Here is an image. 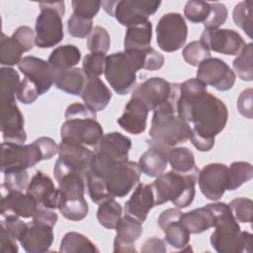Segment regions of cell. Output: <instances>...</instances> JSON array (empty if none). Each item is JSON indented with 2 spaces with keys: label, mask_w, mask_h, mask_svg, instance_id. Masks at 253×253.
I'll return each mask as SVG.
<instances>
[{
  "label": "cell",
  "mask_w": 253,
  "mask_h": 253,
  "mask_svg": "<svg viewBox=\"0 0 253 253\" xmlns=\"http://www.w3.org/2000/svg\"><path fill=\"white\" fill-rule=\"evenodd\" d=\"M176 113L188 124H194L190 139L200 151L213 147L214 136L224 128L228 119L225 104L209 93L207 85L198 78L180 83Z\"/></svg>",
  "instance_id": "1"
},
{
  "label": "cell",
  "mask_w": 253,
  "mask_h": 253,
  "mask_svg": "<svg viewBox=\"0 0 253 253\" xmlns=\"http://www.w3.org/2000/svg\"><path fill=\"white\" fill-rule=\"evenodd\" d=\"M214 214L215 229L211 235V244L218 253H240L252 251V234L241 231L228 205H208Z\"/></svg>",
  "instance_id": "2"
},
{
  "label": "cell",
  "mask_w": 253,
  "mask_h": 253,
  "mask_svg": "<svg viewBox=\"0 0 253 253\" xmlns=\"http://www.w3.org/2000/svg\"><path fill=\"white\" fill-rule=\"evenodd\" d=\"M53 175L60 193L57 209L69 219H78L87 214L89 208L84 198L86 177L68 167L61 159H57Z\"/></svg>",
  "instance_id": "3"
},
{
  "label": "cell",
  "mask_w": 253,
  "mask_h": 253,
  "mask_svg": "<svg viewBox=\"0 0 253 253\" xmlns=\"http://www.w3.org/2000/svg\"><path fill=\"white\" fill-rule=\"evenodd\" d=\"M65 122L60 128L62 142L95 147L103 136V128L97 122L96 112L85 104L73 103L64 114Z\"/></svg>",
  "instance_id": "4"
},
{
  "label": "cell",
  "mask_w": 253,
  "mask_h": 253,
  "mask_svg": "<svg viewBox=\"0 0 253 253\" xmlns=\"http://www.w3.org/2000/svg\"><path fill=\"white\" fill-rule=\"evenodd\" d=\"M190 134L191 127L177 115L174 103L167 102L153 111L149 130L150 139L147 140L171 148L190 139Z\"/></svg>",
  "instance_id": "5"
},
{
  "label": "cell",
  "mask_w": 253,
  "mask_h": 253,
  "mask_svg": "<svg viewBox=\"0 0 253 253\" xmlns=\"http://www.w3.org/2000/svg\"><path fill=\"white\" fill-rule=\"evenodd\" d=\"M198 173L182 174L175 171L162 173L151 184L155 206L171 202L176 208L184 209L190 206L195 198V185Z\"/></svg>",
  "instance_id": "6"
},
{
  "label": "cell",
  "mask_w": 253,
  "mask_h": 253,
  "mask_svg": "<svg viewBox=\"0 0 253 253\" xmlns=\"http://www.w3.org/2000/svg\"><path fill=\"white\" fill-rule=\"evenodd\" d=\"M142 50L121 51L106 56L105 78L119 95H126L134 87L136 72L143 69Z\"/></svg>",
  "instance_id": "7"
},
{
  "label": "cell",
  "mask_w": 253,
  "mask_h": 253,
  "mask_svg": "<svg viewBox=\"0 0 253 253\" xmlns=\"http://www.w3.org/2000/svg\"><path fill=\"white\" fill-rule=\"evenodd\" d=\"M130 147L131 140L121 132L103 134L95 146L89 171L104 179L113 166L128 160Z\"/></svg>",
  "instance_id": "8"
},
{
  "label": "cell",
  "mask_w": 253,
  "mask_h": 253,
  "mask_svg": "<svg viewBox=\"0 0 253 253\" xmlns=\"http://www.w3.org/2000/svg\"><path fill=\"white\" fill-rule=\"evenodd\" d=\"M41 13L36 26L35 43L41 48L53 47L63 39L62 17L65 13L64 1L39 3Z\"/></svg>",
  "instance_id": "9"
},
{
  "label": "cell",
  "mask_w": 253,
  "mask_h": 253,
  "mask_svg": "<svg viewBox=\"0 0 253 253\" xmlns=\"http://www.w3.org/2000/svg\"><path fill=\"white\" fill-rule=\"evenodd\" d=\"M160 4V1L142 0H111L101 2V6L107 14L115 17L121 25L127 28L148 21V17L158 10Z\"/></svg>",
  "instance_id": "10"
},
{
  "label": "cell",
  "mask_w": 253,
  "mask_h": 253,
  "mask_svg": "<svg viewBox=\"0 0 253 253\" xmlns=\"http://www.w3.org/2000/svg\"><path fill=\"white\" fill-rule=\"evenodd\" d=\"M180 83H170L161 77H151L134 88L131 97L140 101L148 111H154L167 102L177 105Z\"/></svg>",
  "instance_id": "11"
},
{
  "label": "cell",
  "mask_w": 253,
  "mask_h": 253,
  "mask_svg": "<svg viewBox=\"0 0 253 253\" xmlns=\"http://www.w3.org/2000/svg\"><path fill=\"white\" fill-rule=\"evenodd\" d=\"M42 160H44V156L36 140L27 145L5 141L1 145L2 173L27 170Z\"/></svg>",
  "instance_id": "12"
},
{
  "label": "cell",
  "mask_w": 253,
  "mask_h": 253,
  "mask_svg": "<svg viewBox=\"0 0 253 253\" xmlns=\"http://www.w3.org/2000/svg\"><path fill=\"white\" fill-rule=\"evenodd\" d=\"M188 35L187 24L179 13L164 14L156 26V42L166 52L180 49L186 42Z\"/></svg>",
  "instance_id": "13"
},
{
  "label": "cell",
  "mask_w": 253,
  "mask_h": 253,
  "mask_svg": "<svg viewBox=\"0 0 253 253\" xmlns=\"http://www.w3.org/2000/svg\"><path fill=\"white\" fill-rule=\"evenodd\" d=\"M140 174L141 170L138 163L127 160L113 166L104 180L113 198H123L138 183Z\"/></svg>",
  "instance_id": "14"
},
{
  "label": "cell",
  "mask_w": 253,
  "mask_h": 253,
  "mask_svg": "<svg viewBox=\"0 0 253 253\" xmlns=\"http://www.w3.org/2000/svg\"><path fill=\"white\" fill-rule=\"evenodd\" d=\"M197 78L218 91H227L235 83L234 71L221 59L210 57L198 66Z\"/></svg>",
  "instance_id": "15"
},
{
  "label": "cell",
  "mask_w": 253,
  "mask_h": 253,
  "mask_svg": "<svg viewBox=\"0 0 253 253\" xmlns=\"http://www.w3.org/2000/svg\"><path fill=\"white\" fill-rule=\"evenodd\" d=\"M228 166L222 163H211L198 174V183L203 195L211 201L219 200L226 188L228 180Z\"/></svg>",
  "instance_id": "16"
},
{
  "label": "cell",
  "mask_w": 253,
  "mask_h": 253,
  "mask_svg": "<svg viewBox=\"0 0 253 253\" xmlns=\"http://www.w3.org/2000/svg\"><path fill=\"white\" fill-rule=\"evenodd\" d=\"M200 41L210 50L227 55H238L246 44L243 38L236 31L229 29L204 30Z\"/></svg>",
  "instance_id": "17"
},
{
  "label": "cell",
  "mask_w": 253,
  "mask_h": 253,
  "mask_svg": "<svg viewBox=\"0 0 253 253\" xmlns=\"http://www.w3.org/2000/svg\"><path fill=\"white\" fill-rule=\"evenodd\" d=\"M18 68L37 86L40 95L47 92L54 84L55 70L48 61L35 56H25L18 64Z\"/></svg>",
  "instance_id": "18"
},
{
  "label": "cell",
  "mask_w": 253,
  "mask_h": 253,
  "mask_svg": "<svg viewBox=\"0 0 253 253\" xmlns=\"http://www.w3.org/2000/svg\"><path fill=\"white\" fill-rule=\"evenodd\" d=\"M1 131L5 142L23 144L27 139L24 117L16 101L1 102Z\"/></svg>",
  "instance_id": "19"
},
{
  "label": "cell",
  "mask_w": 253,
  "mask_h": 253,
  "mask_svg": "<svg viewBox=\"0 0 253 253\" xmlns=\"http://www.w3.org/2000/svg\"><path fill=\"white\" fill-rule=\"evenodd\" d=\"M1 199V215L15 214L20 217H33L36 213L39 204L34 197L28 193L23 194L20 191H8L3 189Z\"/></svg>",
  "instance_id": "20"
},
{
  "label": "cell",
  "mask_w": 253,
  "mask_h": 253,
  "mask_svg": "<svg viewBox=\"0 0 253 253\" xmlns=\"http://www.w3.org/2000/svg\"><path fill=\"white\" fill-rule=\"evenodd\" d=\"M29 195L34 197L39 206L54 210L57 209L59 204L60 193L58 188L55 189L54 184L49 176L38 171L27 187Z\"/></svg>",
  "instance_id": "21"
},
{
  "label": "cell",
  "mask_w": 253,
  "mask_h": 253,
  "mask_svg": "<svg viewBox=\"0 0 253 253\" xmlns=\"http://www.w3.org/2000/svg\"><path fill=\"white\" fill-rule=\"evenodd\" d=\"M114 252H136L134 242L142 232L141 222L136 218L125 214L116 226Z\"/></svg>",
  "instance_id": "22"
},
{
  "label": "cell",
  "mask_w": 253,
  "mask_h": 253,
  "mask_svg": "<svg viewBox=\"0 0 253 253\" xmlns=\"http://www.w3.org/2000/svg\"><path fill=\"white\" fill-rule=\"evenodd\" d=\"M153 207H155V198L151 184L140 183L126 202L125 212L142 223Z\"/></svg>",
  "instance_id": "23"
},
{
  "label": "cell",
  "mask_w": 253,
  "mask_h": 253,
  "mask_svg": "<svg viewBox=\"0 0 253 253\" xmlns=\"http://www.w3.org/2000/svg\"><path fill=\"white\" fill-rule=\"evenodd\" d=\"M19 241L28 253L46 252L53 242L52 227L32 221L28 223V227Z\"/></svg>",
  "instance_id": "24"
},
{
  "label": "cell",
  "mask_w": 253,
  "mask_h": 253,
  "mask_svg": "<svg viewBox=\"0 0 253 253\" xmlns=\"http://www.w3.org/2000/svg\"><path fill=\"white\" fill-rule=\"evenodd\" d=\"M58 158L72 170L84 175L90 170L94 151L84 145L62 142L58 145Z\"/></svg>",
  "instance_id": "25"
},
{
  "label": "cell",
  "mask_w": 253,
  "mask_h": 253,
  "mask_svg": "<svg viewBox=\"0 0 253 253\" xmlns=\"http://www.w3.org/2000/svg\"><path fill=\"white\" fill-rule=\"evenodd\" d=\"M148 112L140 101L131 97L125 107L124 114L118 119V124L126 132L139 134L146 128Z\"/></svg>",
  "instance_id": "26"
},
{
  "label": "cell",
  "mask_w": 253,
  "mask_h": 253,
  "mask_svg": "<svg viewBox=\"0 0 253 253\" xmlns=\"http://www.w3.org/2000/svg\"><path fill=\"white\" fill-rule=\"evenodd\" d=\"M149 148L140 155L138 165L146 176L157 177L162 174L168 163V152L170 148L155 144L146 140Z\"/></svg>",
  "instance_id": "27"
},
{
  "label": "cell",
  "mask_w": 253,
  "mask_h": 253,
  "mask_svg": "<svg viewBox=\"0 0 253 253\" xmlns=\"http://www.w3.org/2000/svg\"><path fill=\"white\" fill-rule=\"evenodd\" d=\"M80 96L86 106L98 112L108 106L112 99V92L99 77H86Z\"/></svg>",
  "instance_id": "28"
},
{
  "label": "cell",
  "mask_w": 253,
  "mask_h": 253,
  "mask_svg": "<svg viewBox=\"0 0 253 253\" xmlns=\"http://www.w3.org/2000/svg\"><path fill=\"white\" fill-rule=\"evenodd\" d=\"M180 221L192 234L202 233L214 226V214L207 205L188 212H183Z\"/></svg>",
  "instance_id": "29"
},
{
  "label": "cell",
  "mask_w": 253,
  "mask_h": 253,
  "mask_svg": "<svg viewBox=\"0 0 253 253\" xmlns=\"http://www.w3.org/2000/svg\"><path fill=\"white\" fill-rule=\"evenodd\" d=\"M86 81V75L82 68L73 67L61 71H55L54 85L59 90L74 96H80Z\"/></svg>",
  "instance_id": "30"
},
{
  "label": "cell",
  "mask_w": 253,
  "mask_h": 253,
  "mask_svg": "<svg viewBox=\"0 0 253 253\" xmlns=\"http://www.w3.org/2000/svg\"><path fill=\"white\" fill-rule=\"evenodd\" d=\"M152 39V25L145 21L126 29L125 36V51L142 50L150 47Z\"/></svg>",
  "instance_id": "31"
},
{
  "label": "cell",
  "mask_w": 253,
  "mask_h": 253,
  "mask_svg": "<svg viewBox=\"0 0 253 253\" xmlns=\"http://www.w3.org/2000/svg\"><path fill=\"white\" fill-rule=\"evenodd\" d=\"M81 59V52L79 48L72 44L60 45L54 48L49 57L48 63L55 71L73 68Z\"/></svg>",
  "instance_id": "32"
},
{
  "label": "cell",
  "mask_w": 253,
  "mask_h": 253,
  "mask_svg": "<svg viewBox=\"0 0 253 253\" xmlns=\"http://www.w3.org/2000/svg\"><path fill=\"white\" fill-rule=\"evenodd\" d=\"M168 161L172 170L182 174L198 173L193 152L187 147H173L169 149Z\"/></svg>",
  "instance_id": "33"
},
{
  "label": "cell",
  "mask_w": 253,
  "mask_h": 253,
  "mask_svg": "<svg viewBox=\"0 0 253 253\" xmlns=\"http://www.w3.org/2000/svg\"><path fill=\"white\" fill-rule=\"evenodd\" d=\"M21 84L19 73L11 67L0 69V101L13 102Z\"/></svg>",
  "instance_id": "34"
},
{
  "label": "cell",
  "mask_w": 253,
  "mask_h": 253,
  "mask_svg": "<svg viewBox=\"0 0 253 253\" xmlns=\"http://www.w3.org/2000/svg\"><path fill=\"white\" fill-rule=\"evenodd\" d=\"M24 52H26V50L16 39L12 36L7 37L2 33L0 45V63L2 65L12 66L19 64Z\"/></svg>",
  "instance_id": "35"
},
{
  "label": "cell",
  "mask_w": 253,
  "mask_h": 253,
  "mask_svg": "<svg viewBox=\"0 0 253 253\" xmlns=\"http://www.w3.org/2000/svg\"><path fill=\"white\" fill-rule=\"evenodd\" d=\"M60 252H75V253H85V252H98V248L95 244L88 239L85 235L78 232H67L60 243Z\"/></svg>",
  "instance_id": "36"
},
{
  "label": "cell",
  "mask_w": 253,
  "mask_h": 253,
  "mask_svg": "<svg viewBox=\"0 0 253 253\" xmlns=\"http://www.w3.org/2000/svg\"><path fill=\"white\" fill-rule=\"evenodd\" d=\"M121 218L122 207L115 199H110L100 204L97 211V219L102 226L108 229H115Z\"/></svg>",
  "instance_id": "37"
},
{
  "label": "cell",
  "mask_w": 253,
  "mask_h": 253,
  "mask_svg": "<svg viewBox=\"0 0 253 253\" xmlns=\"http://www.w3.org/2000/svg\"><path fill=\"white\" fill-rule=\"evenodd\" d=\"M228 180L227 188L228 191H234L244 183L248 182L253 177L252 165L244 161H235L228 167Z\"/></svg>",
  "instance_id": "38"
},
{
  "label": "cell",
  "mask_w": 253,
  "mask_h": 253,
  "mask_svg": "<svg viewBox=\"0 0 253 253\" xmlns=\"http://www.w3.org/2000/svg\"><path fill=\"white\" fill-rule=\"evenodd\" d=\"M165 234V241L174 248L183 249L190 241V232L179 219L169 222L161 228Z\"/></svg>",
  "instance_id": "39"
},
{
  "label": "cell",
  "mask_w": 253,
  "mask_h": 253,
  "mask_svg": "<svg viewBox=\"0 0 253 253\" xmlns=\"http://www.w3.org/2000/svg\"><path fill=\"white\" fill-rule=\"evenodd\" d=\"M86 186L91 200L96 204L100 205L107 200L114 199L109 193L106 181L91 171L86 174Z\"/></svg>",
  "instance_id": "40"
},
{
  "label": "cell",
  "mask_w": 253,
  "mask_h": 253,
  "mask_svg": "<svg viewBox=\"0 0 253 253\" xmlns=\"http://www.w3.org/2000/svg\"><path fill=\"white\" fill-rule=\"evenodd\" d=\"M233 69L237 76L243 81H251L253 79L252 66V43L245 44L242 51L237 55L232 63Z\"/></svg>",
  "instance_id": "41"
},
{
  "label": "cell",
  "mask_w": 253,
  "mask_h": 253,
  "mask_svg": "<svg viewBox=\"0 0 253 253\" xmlns=\"http://www.w3.org/2000/svg\"><path fill=\"white\" fill-rule=\"evenodd\" d=\"M252 7L253 2L251 0L241 1L235 5L232 12L234 23L242 29L249 38H252Z\"/></svg>",
  "instance_id": "42"
},
{
  "label": "cell",
  "mask_w": 253,
  "mask_h": 253,
  "mask_svg": "<svg viewBox=\"0 0 253 253\" xmlns=\"http://www.w3.org/2000/svg\"><path fill=\"white\" fill-rule=\"evenodd\" d=\"M110 36L106 29L96 26L87 37V47L91 53L106 54L110 48Z\"/></svg>",
  "instance_id": "43"
},
{
  "label": "cell",
  "mask_w": 253,
  "mask_h": 253,
  "mask_svg": "<svg viewBox=\"0 0 253 253\" xmlns=\"http://www.w3.org/2000/svg\"><path fill=\"white\" fill-rule=\"evenodd\" d=\"M182 55L190 65L199 66L200 63L211 57V50L203 42L195 41L184 47Z\"/></svg>",
  "instance_id": "44"
},
{
  "label": "cell",
  "mask_w": 253,
  "mask_h": 253,
  "mask_svg": "<svg viewBox=\"0 0 253 253\" xmlns=\"http://www.w3.org/2000/svg\"><path fill=\"white\" fill-rule=\"evenodd\" d=\"M211 11L209 2L200 0L188 1L184 8V15L192 23H204Z\"/></svg>",
  "instance_id": "45"
},
{
  "label": "cell",
  "mask_w": 253,
  "mask_h": 253,
  "mask_svg": "<svg viewBox=\"0 0 253 253\" xmlns=\"http://www.w3.org/2000/svg\"><path fill=\"white\" fill-rule=\"evenodd\" d=\"M234 218L243 223H250L253 217V202L248 198H236L229 203Z\"/></svg>",
  "instance_id": "46"
},
{
  "label": "cell",
  "mask_w": 253,
  "mask_h": 253,
  "mask_svg": "<svg viewBox=\"0 0 253 253\" xmlns=\"http://www.w3.org/2000/svg\"><path fill=\"white\" fill-rule=\"evenodd\" d=\"M106 55L99 53H88L84 56L82 70L86 77H99L104 73Z\"/></svg>",
  "instance_id": "47"
},
{
  "label": "cell",
  "mask_w": 253,
  "mask_h": 253,
  "mask_svg": "<svg viewBox=\"0 0 253 253\" xmlns=\"http://www.w3.org/2000/svg\"><path fill=\"white\" fill-rule=\"evenodd\" d=\"M67 29L70 36L84 39L89 36L93 29V21L79 17L72 13L67 22Z\"/></svg>",
  "instance_id": "48"
},
{
  "label": "cell",
  "mask_w": 253,
  "mask_h": 253,
  "mask_svg": "<svg viewBox=\"0 0 253 253\" xmlns=\"http://www.w3.org/2000/svg\"><path fill=\"white\" fill-rule=\"evenodd\" d=\"M4 174V182L2 188L8 191L22 192L29 185V175L27 170L9 171Z\"/></svg>",
  "instance_id": "49"
},
{
  "label": "cell",
  "mask_w": 253,
  "mask_h": 253,
  "mask_svg": "<svg viewBox=\"0 0 253 253\" xmlns=\"http://www.w3.org/2000/svg\"><path fill=\"white\" fill-rule=\"evenodd\" d=\"M211 11L203 23L205 30H214L218 29L221 25H223L227 19V9L224 4L219 2L210 3Z\"/></svg>",
  "instance_id": "50"
},
{
  "label": "cell",
  "mask_w": 253,
  "mask_h": 253,
  "mask_svg": "<svg viewBox=\"0 0 253 253\" xmlns=\"http://www.w3.org/2000/svg\"><path fill=\"white\" fill-rule=\"evenodd\" d=\"M72 9L73 14L92 20L99 12L101 7V1H95V0H84L79 1L75 0L72 1Z\"/></svg>",
  "instance_id": "51"
},
{
  "label": "cell",
  "mask_w": 253,
  "mask_h": 253,
  "mask_svg": "<svg viewBox=\"0 0 253 253\" xmlns=\"http://www.w3.org/2000/svg\"><path fill=\"white\" fill-rule=\"evenodd\" d=\"M3 217L4 219L1 220L0 225L4 226L8 233L12 235L16 240H20L28 227V223L24 222L20 216L15 214H8Z\"/></svg>",
  "instance_id": "52"
},
{
  "label": "cell",
  "mask_w": 253,
  "mask_h": 253,
  "mask_svg": "<svg viewBox=\"0 0 253 253\" xmlns=\"http://www.w3.org/2000/svg\"><path fill=\"white\" fill-rule=\"evenodd\" d=\"M16 96L20 102H22L23 104L29 105L34 103L38 99V97L40 96V92L37 86L32 81H30L28 78L25 77L21 81V84L19 86Z\"/></svg>",
  "instance_id": "53"
},
{
  "label": "cell",
  "mask_w": 253,
  "mask_h": 253,
  "mask_svg": "<svg viewBox=\"0 0 253 253\" xmlns=\"http://www.w3.org/2000/svg\"><path fill=\"white\" fill-rule=\"evenodd\" d=\"M143 69L158 70L164 64V56L151 46L143 49Z\"/></svg>",
  "instance_id": "54"
},
{
  "label": "cell",
  "mask_w": 253,
  "mask_h": 253,
  "mask_svg": "<svg viewBox=\"0 0 253 253\" xmlns=\"http://www.w3.org/2000/svg\"><path fill=\"white\" fill-rule=\"evenodd\" d=\"M12 37L14 39H16L21 45L24 47V49L26 51H29L33 48L35 43V40H36V34L35 32L27 27V26H21L19 27L12 35Z\"/></svg>",
  "instance_id": "55"
},
{
  "label": "cell",
  "mask_w": 253,
  "mask_h": 253,
  "mask_svg": "<svg viewBox=\"0 0 253 253\" xmlns=\"http://www.w3.org/2000/svg\"><path fill=\"white\" fill-rule=\"evenodd\" d=\"M252 95L253 90L248 88L241 92L237 99V109L241 116L252 119L253 117V109H252Z\"/></svg>",
  "instance_id": "56"
},
{
  "label": "cell",
  "mask_w": 253,
  "mask_h": 253,
  "mask_svg": "<svg viewBox=\"0 0 253 253\" xmlns=\"http://www.w3.org/2000/svg\"><path fill=\"white\" fill-rule=\"evenodd\" d=\"M57 213L50 209L39 206L36 213L33 216V222L53 227L57 221Z\"/></svg>",
  "instance_id": "57"
},
{
  "label": "cell",
  "mask_w": 253,
  "mask_h": 253,
  "mask_svg": "<svg viewBox=\"0 0 253 253\" xmlns=\"http://www.w3.org/2000/svg\"><path fill=\"white\" fill-rule=\"evenodd\" d=\"M19 250L16 239L0 225V251L3 253H17Z\"/></svg>",
  "instance_id": "58"
},
{
  "label": "cell",
  "mask_w": 253,
  "mask_h": 253,
  "mask_svg": "<svg viewBox=\"0 0 253 253\" xmlns=\"http://www.w3.org/2000/svg\"><path fill=\"white\" fill-rule=\"evenodd\" d=\"M142 253H164L166 252L165 243L163 240L157 237H151L144 241L141 247Z\"/></svg>",
  "instance_id": "59"
}]
</instances>
